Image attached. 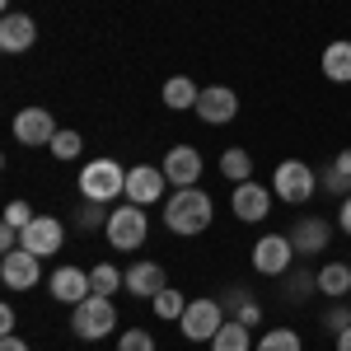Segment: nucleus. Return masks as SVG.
Listing matches in <instances>:
<instances>
[{"mask_svg": "<svg viewBox=\"0 0 351 351\" xmlns=\"http://www.w3.org/2000/svg\"><path fill=\"white\" fill-rule=\"evenodd\" d=\"M211 197L202 188H178L169 202H164V225L173 230V234H202L206 225H211Z\"/></svg>", "mask_w": 351, "mask_h": 351, "instance_id": "nucleus-1", "label": "nucleus"}, {"mask_svg": "<svg viewBox=\"0 0 351 351\" xmlns=\"http://www.w3.org/2000/svg\"><path fill=\"white\" fill-rule=\"evenodd\" d=\"M71 328H75V337H84V342L108 337L112 328H117V304H112V295H89L80 304H71Z\"/></svg>", "mask_w": 351, "mask_h": 351, "instance_id": "nucleus-2", "label": "nucleus"}, {"mask_svg": "<svg viewBox=\"0 0 351 351\" xmlns=\"http://www.w3.org/2000/svg\"><path fill=\"white\" fill-rule=\"evenodd\" d=\"M271 192H276L286 206H304V202L319 192V173L304 160H281L276 173H271Z\"/></svg>", "mask_w": 351, "mask_h": 351, "instance_id": "nucleus-3", "label": "nucleus"}, {"mask_svg": "<svg viewBox=\"0 0 351 351\" xmlns=\"http://www.w3.org/2000/svg\"><path fill=\"white\" fill-rule=\"evenodd\" d=\"M225 304H220V295H202V300H188V309H183V319H178V328H183V337L188 342H211L220 328H225Z\"/></svg>", "mask_w": 351, "mask_h": 351, "instance_id": "nucleus-4", "label": "nucleus"}, {"mask_svg": "<svg viewBox=\"0 0 351 351\" xmlns=\"http://www.w3.org/2000/svg\"><path fill=\"white\" fill-rule=\"evenodd\" d=\"M127 192V169L117 160H89L80 173V197L89 202H112V197H122Z\"/></svg>", "mask_w": 351, "mask_h": 351, "instance_id": "nucleus-5", "label": "nucleus"}, {"mask_svg": "<svg viewBox=\"0 0 351 351\" xmlns=\"http://www.w3.org/2000/svg\"><path fill=\"white\" fill-rule=\"evenodd\" d=\"M104 234H108V243H112V248H122V253L141 248V243H145V234H150L145 206H132V202H127V206H117V211L108 216V230H104Z\"/></svg>", "mask_w": 351, "mask_h": 351, "instance_id": "nucleus-6", "label": "nucleus"}, {"mask_svg": "<svg viewBox=\"0 0 351 351\" xmlns=\"http://www.w3.org/2000/svg\"><path fill=\"white\" fill-rule=\"evenodd\" d=\"M61 239H66V225L56 216H33L19 230V248H28V253H38V258H52V253H61Z\"/></svg>", "mask_w": 351, "mask_h": 351, "instance_id": "nucleus-7", "label": "nucleus"}, {"mask_svg": "<svg viewBox=\"0 0 351 351\" xmlns=\"http://www.w3.org/2000/svg\"><path fill=\"white\" fill-rule=\"evenodd\" d=\"M38 276H43V258L28 253V248H10V253L0 258V281H5L10 291H33Z\"/></svg>", "mask_w": 351, "mask_h": 351, "instance_id": "nucleus-8", "label": "nucleus"}, {"mask_svg": "<svg viewBox=\"0 0 351 351\" xmlns=\"http://www.w3.org/2000/svg\"><path fill=\"white\" fill-rule=\"evenodd\" d=\"M164 188H169V178H164V169H155V164H136V169H127V202L132 206H150V202H160Z\"/></svg>", "mask_w": 351, "mask_h": 351, "instance_id": "nucleus-9", "label": "nucleus"}, {"mask_svg": "<svg viewBox=\"0 0 351 351\" xmlns=\"http://www.w3.org/2000/svg\"><path fill=\"white\" fill-rule=\"evenodd\" d=\"M271 197L276 192L271 188H263V183H234V197H230V206H234V216L239 220H248V225H258V220H267L271 216Z\"/></svg>", "mask_w": 351, "mask_h": 351, "instance_id": "nucleus-10", "label": "nucleus"}, {"mask_svg": "<svg viewBox=\"0 0 351 351\" xmlns=\"http://www.w3.org/2000/svg\"><path fill=\"white\" fill-rule=\"evenodd\" d=\"M291 258H295V248L286 234H263V239L253 243V267L263 271V276H281V271H291Z\"/></svg>", "mask_w": 351, "mask_h": 351, "instance_id": "nucleus-11", "label": "nucleus"}, {"mask_svg": "<svg viewBox=\"0 0 351 351\" xmlns=\"http://www.w3.org/2000/svg\"><path fill=\"white\" fill-rule=\"evenodd\" d=\"M192 112H197L202 122H211V127H225V122H234V112H239V94L225 89V84H211V89H202V99H197Z\"/></svg>", "mask_w": 351, "mask_h": 351, "instance_id": "nucleus-12", "label": "nucleus"}, {"mask_svg": "<svg viewBox=\"0 0 351 351\" xmlns=\"http://www.w3.org/2000/svg\"><path fill=\"white\" fill-rule=\"evenodd\" d=\"M291 248H295L300 258H314V253H328V239H332V230H328L324 216H300L291 225Z\"/></svg>", "mask_w": 351, "mask_h": 351, "instance_id": "nucleus-13", "label": "nucleus"}, {"mask_svg": "<svg viewBox=\"0 0 351 351\" xmlns=\"http://www.w3.org/2000/svg\"><path fill=\"white\" fill-rule=\"evenodd\" d=\"M14 141L19 145H52L56 141V122H52V112L47 108H24L19 117H14Z\"/></svg>", "mask_w": 351, "mask_h": 351, "instance_id": "nucleus-14", "label": "nucleus"}, {"mask_svg": "<svg viewBox=\"0 0 351 351\" xmlns=\"http://www.w3.org/2000/svg\"><path fill=\"white\" fill-rule=\"evenodd\" d=\"M164 178L173 183V188H197V178H202V155L192 150V145H173L169 155H164Z\"/></svg>", "mask_w": 351, "mask_h": 351, "instance_id": "nucleus-15", "label": "nucleus"}, {"mask_svg": "<svg viewBox=\"0 0 351 351\" xmlns=\"http://www.w3.org/2000/svg\"><path fill=\"white\" fill-rule=\"evenodd\" d=\"M33 43H38V24L28 14H14V10L0 14V52L14 56V52H28Z\"/></svg>", "mask_w": 351, "mask_h": 351, "instance_id": "nucleus-16", "label": "nucleus"}, {"mask_svg": "<svg viewBox=\"0 0 351 351\" xmlns=\"http://www.w3.org/2000/svg\"><path fill=\"white\" fill-rule=\"evenodd\" d=\"M47 286H52V300H61V304H80V300L94 295V281L80 267H56Z\"/></svg>", "mask_w": 351, "mask_h": 351, "instance_id": "nucleus-17", "label": "nucleus"}, {"mask_svg": "<svg viewBox=\"0 0 351 351\" xmlns=\"http://www.w3.org/2000/svg\"><path fill=\"white\" fill-rule=\"evenodd\" d=\"M164 286H169V281H164L160 263H132V267H127V291H132L136 300H155Z\"/></svg>", "mask_w": 351, "mask_h": 351, "instance_id": "nucleus-18", "label": "nucleus"}, {"mask_svg": "<svg viewBox=\"0 0 351 351\" xmlns=\"http://www.w3.org/2000/svg\"><path fill=\"white\" fill-rule=\"evenodd\" d=\"M319 188H328V197H351V150L332 155V164L319 173Z\"/></svg>", "mask_w": 351, "mask_h": 351, "instance_id": "nucleus-19", "label": "nucleus"}, {"mask_svg": "<svg viewBox=\"0 0 351 351\" xmlns=\"http://www.w3.org/2000/svg\"><path fill=\"white\" fill-rule=\"evenodd\" d=\"M324 75L332 84H351V43L347 38H337V43L324 47Z\"/></svg>", "mask_w": 351, "mask_h": 351, "instance_id": "nucleus-20", "label": "nucleus"}, {"mask_svg": "<svg viewBox=\"0 0 351 351\" xmlns=\"http://www.w3.org/2000/svg\"><path fill=\"white\" fill-rule=\"evenodd\" d=\"M206 347L211 351H253V337H248V328H243L239 319H225V328H220Z\"/></svg>", "mask_w": 351, "mask_h": 351, "instance_id": "nucleus-21", "label": "nucleus"}, {"mask_svg": "<svg viewBox=\"0 0 351 351\" xmlns=\"http://www.w3.org/2000/svg\"><path fill=\"white\" fill-rule=\"evenodd\" d=\"M197 99H202V89L188 80V75H173V80L164 84V104L173 112H183V108H197Z\"/></svg>", "mask_w": 351, "mask_h": 351, "instance_id": "nucleus-22", "label": "nucleus"}, {"mask_svg": "<svg viewBox=\"0 0 351 351\" xmlns=\"http://www.w3.org/2000/svg\"><path fill=\"white\" fill-rule=\"evenodd\" d=\"M319 291H324L328 300H347V291H351V267H347V263H328V267L319 271Z\"/></svg>", "mask_w": 351, "mask_h": 351, "instance_id": "nucleus-23", "label": "nucleus"}, {"mask_svg": "<svg viewBox=\"0 0 351 351\" xmlns=\"http://www.w3.org/2000/svg\"><path fill=\"white\" fill-rule=\"evenodd\" d=\"M220 173H225L230 183H248V178H253V155L239 150V145L225 150V155H220Z\"/></svg>", "mask_w": 351, "mask_h": 351, "instance_id": "nucleus-24", "label": "nucleus"}, {"mask_svg": "<svg viewBox=\"0 0 351 351\" xmlns=\"http://www.w3.org/2000/svg\"><path fill=\"white\" fill-rule=\"evenodd\" d=\"M89 281H94V295H112L117 286H127V271H117L112 263H99L89 271Z\"/></svg>", "mask_w": 351, "mask_h": 351, "instance_id": "nucleus-25", "label": "nucleus"}, {"mask_svg": "<svg viewBox=\"0 0 351 351\" xmlns=\"http://www.w3.org/2000/svg\"><path fill=\"white\" fill-rule=\"evenodd\" d=\"M150 304H155V314H160V319H183V309H188V295H183V291H173V286H164V291L150 300Z\"/></svg>", "mask_w": 351, "mask_h": 351, "instance_id": "nucleus-26", "label": "nucleus"}, {"mask_svg": "<svg viewBox=\"0 0 351 351\" xmlns=\"http://www.w3.org/2000/svg\"><path fill=\"white\" fill-rule=\"evenodd\" d=\"M258 351H304V342H300L295 328H271L267 337L258 342Z\"/></svg>", "mask_w": 351, "mask_h": 351, "instance_id": "nucleus-27", "label": "nucleus"}, {"mask_svg": "<svg viewBox=\"0 0 351 351\" xmlns=\"http://www.w3.org/2000/svg\"><path fill=\"white\" fill-rule=\"evenodd\" d=\"M104 206H108V202H89V197H84V206L75 211V225H80V230H108L112 211H104Z\"/></svg>", "mask_w": 351, "mask_h": 351, "instance_id": "nucleus-28", "label": "nucleus"}, {"mask_svg": "<svg viewBox=\"0 0 351 351\" xmlns=\"http://www.w3.org/2000/svg\"><path fill=\"white\" fill-rule=\"evenodd\" d=\"M47 150H52L56 160H75V155L84 150V141H80V132H56V141L47 145Z\"/></svg>", "mask_w": 351, "mask_h": 351, "instance_id": "nucleus-29", "label": "nucleus"}, {"mask_svg": "<svg viewBox=\"0 0 351 351\" xmlns=\"http://www.w3.org/2000/svg\"><path fill=\"white\" fill-rule=\"evenodd\" d=\"M117 351H155V337H150L145 328H132V332L117 337Z\"/></svg>", "mask_w": 351, "mask_h": 351, "instance_id": "nucleus-30", "label": "nucleus"}, {"mask_svg": "<svg viewBox=\"0 0 351 351\" xmlns=\"http://www.w3.org/2000/svg\"><path fill=\"white\" fill-rule=\"evenodd\" d=\"M314 286H319V271H314V276H309V271H295V276H291V291H286V300H304Z\"/></svg>", "mask_w": 351, "mask_h": 351, "instance_id": "nucleus-31", "label": "nucleus"}, {"mask_svg": "<svg viewBox=\"0 0 351 351\" xmlns=\"http://www.w3.org/2000/svg\"><path fill=\"white\" fill-rule=\"evenodd\" d=\"M324 328H332V332H347V328H351V309L342 304V300H332V309H328Z\"/></svg>", "mask_w": 351, "mask_h": 351, "instance_id": "nucleus-32", "label": "nucleus"}, {"mask_svg": "<svg viewBox=\"0 0 351 351\" xmlns=\"http://www.w3.org/2000/svg\"><path fill=\"white\" fill-rule=\"evenodd\" d=\"M220 304H225V314H230V319H239V309H243V304H253V300H248V291H239V286H230V291L220 295Z\"/></svg>", "mask_w": 351, "mask_h": 351, "instance_id": "nucleus-33", "label": "nucleus"}, {"mask_svg": "<svg viewBox=\"0 0 351 351\" xmlns=\"http://www.w3.org/2000/svg\"><path fill=\"white\" fill-rule=\"evenodd\" d=\"M28 220H33V211H28V202H10V206H5V225H19V230H24Z\"/></svg>", "mask_w": 351, "mask_h": 351, "instance_id": "nucleus-34", "label": "nucleus"}, {"mask_svg": "<svg viewBox=\"0 0 351 351\" xmlns=\"http://www.w3.org/2000/svg\"><path fill=\"white\" fill-rule=\"evenodd\" d=\"M0 248H5V253L19 248V225H5V220H0Z\"/></svg>", "mask_w": 351, "mask_h": 351, "instance_id": "nucleus-35", "label": "nucleus"}, {"mask_svg": "<svg viewBox=\"0 0 351 351\" xmlns=\"http://www.w3.org/2000/svg\"><path fill=\"white\" fill-rule=\"evenodd\" d=\"M337 225H342V234H351V197H342V211H337Z\"/></svg>", "mask_w": 351, "mask_h": 351, "instance_id": "nucleus-36", "label": "nucleus"}, {"mask_svg": "<svg viewBox=\"0 0 351 351\" xmlns=\"http://www.w3.org/2000/svg\"><path fill=\"white\" fill-rule=\"evenodd\" d=\"M0 351H28V342H24V337H14V332H10V337H0Z\"/></svg>", "mask_w": 351, "mask_h": 351, "instance_id": "nucleus-37", "label": "nucleus"}, {"mask_svg": "<svg viewBox=\"0 0 351 351\" xmlns=\"http://www.w3.org/2000/svg\"><path fill=\"white\" fill-rule=\"evenodd\" d=\"M0 332H5V337H10V332H14V309H10V304H5V309H0Z\"/></svg>", "mask_w": 351, "mask_h": 351, "instance_id": "nucleus-38", "label": "nucleus"}, {"mask_svg": "<svg viewBox=\"0 0 351 351\" xmlns=\"http://www.w3.org/2000/svg\"><path fill=\"white\" fill-rule=\"evenodd\" d=\"M337 351H351V328H347V332H337Z\"/></svg>", "mask_w": 351, "mask_h": 351, "instance_id": "nucleus-39", "label": "nucleus"}]
</instances>
